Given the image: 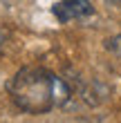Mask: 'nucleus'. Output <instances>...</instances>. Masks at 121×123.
I'll list each match as a JSON object with an SVG mask.
<instances>
[{
	"mask_svg": "<svg viewBox=\"0 0 121 123\" xmlns=\"http://www.w3.org/2000/svg\"><path fill=\"white\" fill-rule=\"evenodd\" d=\"M7 90L13 105L27 114H45L70 101L65 81L43 67H23L13 74Z\"/></svg>",
	"mask_w": 121,
	"mask_h": 123,
	"instance_id": "obj_1",
	"label": "nucleus"
},
{
	"mask_svg": "<svg viewBox=\"0 0 121 123\" xmlns=\"http://www.w3.org/2000/svg\"><path fill=\"white\" fill-rule=\"evenodd\" d=\"M52 11H54V16L58 18V23H70V20L90 16L94 9H92L90 0H61V2L54 5Z\"/></svg>",
	"mask_w": 121,
	"mask_h": 123,
	"instance_id": "obj_2",
	"label": "nucleus"
}]
</instances>
